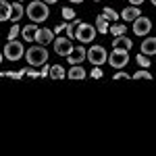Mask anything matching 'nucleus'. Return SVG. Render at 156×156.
<instances>
[{"mask_svg": "<svg viewBox=\"0 0 156 156\" xmlns=\"http://www.w3.org/2000/svg\"><path fill=\"white\" fill-rule=\"evenodd\" d=\"M25 15L29 17L31 23H44L50 17V9L44 0H34L27 9H25Z\"/></svg>", "mask_w": 156, "mask_h": 156, "instance_id": "1", "label": "nucleus"}, {"mask_svg": "<svg viewBox=\"0 0 156 156\" xmlns=\"http://www.w3.org/2000/svg\"><path fill=\"white\" fill-rule=\"evenodd\" d=\"M62 29H65V23L56 25V27H54V36H56V34H58V31H62Z\"/></svg>", "mask_w": 156, "mask_h": 156, "instance_id": "30", "label": "nucleus"}, {"mask_svg": "<svg viewBox=\"0 0 156 156\" xmlns=\"http://www.w3.org/2000/svg\"><path fill=\"white\" fill-rule=\"evenodd\" d=\"M17 2H23V0H17Z\"/></svg>", "mask_w": 156, "mask_h": 156, "instance_id": "36", "label": "nucleus"}, {"mask_svg": "<svg viewBox=\"0 0 156 156\" xmlns=\"http://www.w3.org/2000/svg\"><path fill=\"white\" fill-rule=\"evenodd\" d=\"M0 77H2V75H0Z\"/></svg>", "mask_w": 156, "mask_h": 156, "instance_id": "38", "label": "nucleus"}, {"mask_svg": "<svg viewBox=\"0 0 156 156\" xmlns=\"http://www.w3.org/2000/svg\"><path fill=\"white\" fill-rule=\"evenodd\" d=\"M108 31L112 34V36H125V31H127V25L125 23H112L110 27H108Z\"/></svg>", "mask_w": 156, "mask_h": 156, "instance_id": "20", "label": "nucleus"}, {"mask_svg": "<svg viewBox=\"0 0 156 156\" xmlns=\"http://www.w3.org/2000/svg\"><path fill=\"white\" fill-rule=\"evenodd\" d=\"M102 15H104V17H106L108 21H110V23H117V21H119V12L115 11V9H110V6H104V11H102Z\"/></svg>", "mask_w": 156, "mask_h": 156, "instance_id": "21", "label": "nucleus"}, {"mask_svg": "<svg viewBox=\"0 0 156 156\" xmlns=\"http://www.w3.org/2000/svg\"><path fill=\"white\" fill-rule=\"evenodd\" d=\"M85 56H87V50H85V48H83V44H81V46H77V48H73V50H71V54L67 56V60H69L71 65H81Z\"/></svg>", "mask_w": 156, "mask_h": 156, "instance_id": "10", "label": "nucleus"}, {"mask_svg": "<svg viewBox=\"0 0 156 156\" xmlns=\"http://www.w3.org/2000/svg\"><path fill=\"white\" fill-rule=\"evenodd\" d=\"M69 2H71V4H81L83 0H69Z\"/></svg>", "mask_w": 156, "mask_h": 156, "instance_id": "32", "label": "nucleus"}, {"mask_svg": "<svg viewBox=\"0 0 156 156\" xmlns=\"http://www.w3.org/2000/svg\"><path fill=\"white\" fill-rule=\"evenodd\" d=\"M62 19H65V21H73V19H75V11H73L71 6H65V9H62Z\"/></svg>", "mask_w": 156, "mask_h": 156, "instance_id": "24", "label": "nucleus"}, {"mask_svg": "<svg viewBox=\"0 0 156 156\" xmlns=\"http://www.w3.org/2000/svg\"><path fill=\"white\" fill-rule=\"evenodd\" d=\"M137 65L142 67V69H148L150 67V58H148V54H137Z\"/></svg>", "mask_w": 156, "mask_h": 156, "instance_id": "23", "label": "nucleus"}, {"mask_svg": "<svg viewBox=\"0 0 156 156\" xmlns=\"http://www.w3.org/2000/svg\"><path fill=\"white\" fill-rule=\"evenodd\" d=\"M94 2H100V0H94Z\"/></svg>", "mask_w": 156, "mask_h": 156, "instance_id": "37", "label": "nucleus"}, {"mask_svg": "<svg viewBox=\"0 0 156 156\" xmlns=\"http://www.w3.org/2000/svg\"><path fill=\"white\" fill-rule=\"evenodd\" d=\"M112 48H123V50H131L133 48V40H129L127 36H117L112 40Z\"/></svg>", "mask_w": 156, "mask_h": 156, "instance_id": "12", "label": "nucleus"}, {"mask_svg": "<svg viewBox=\"0 0 156 156\" xmlns=\"http://www.w3.org/2000/svg\"><path fill=\"white\" fill-rule=\"evenodd\" d=\"M150 2H152V4H154V6H156V0H150Z\"/></svg>", "mask_w": 156, "mask_h": 156, "instance_id": "35", "label": "nucleus"}, {"mask_svg": "<svg viewBox=\"0 0 156 156\" xmlns=\"http://www.w3.org/2000/svg\"><path fill=\"white\" fill-rule=\"evenodd\" d=\"M90 75H92L94 79H102V75H104V73H102V69H100V67H94V71L90 73Z\"/></svg>", "mask_w": 156, "mask_h": 156, "instance_id": "26", "label": "nucleus"}, {"mask_svg": "<svg viewBox=\"0 0 156 156\" xmlns=\"http://www.w3.org/2000/svg\"><path fill=\"white\" fill-rule=\"evenodd\" d=\"M140 15H142L140 6H133V4H131V6H127L125 11L121 12V19H123V21H127V23H131V21H135Z\"/></svg>", "mask_w": 156, "mask_h": 156, "instance_id": "11", "label": "nucleus"}, {"mask_svg": "<svg viewBox=\"0 0 156 156\" xmlns=\"http://www.w3.org/2000/svg\"><path fill=\"white\" fill-rule=\"evenodd\" d=\"M48 77H52V79H65V77H67V71H65L60 65H54V67H50Z\"/></svg>", "mask_w": 156, "mask_h": 156, "instance_id": "19", "label": "nucleus"}, {"mask_svg": "<svg viewBox=\"0 0 156 156\" xmlns=\"http://www.w3.org/2000/svg\"><path fill=\"white\" fill-rule=\"evenodd\" d=\"M142 54H150V56H154L156 54V37H148L142 42Z\"/></svg>", "mask_w": 156, "mask_h": 156, "instance_id": "15", "label": "nucleus"}, {"mask_svg": "<svg viewBox=\"0 0 156 156\" xmlns=\"http://www.w3.org/2000/svg\"><path fill=\"white\" fill-rule=\"evenodd\" d=\"M11 17H12V4L6 0H0V23L11 21Z\"/></svg>", "mask_w": 156, "mask_h": 156, "instance_id": "13", "label": "nucleus"}, {"mask_svg": "<svg viewBox=\"0 0 156 156\" xmlns=\"http://www.w3.org/2000/svg\"><path fill=\"white\" fill-rule=\"evenodd\" d=\"M71 50H73V44H71L69 37H54V52L58 56H65L67 58L71 54Z\"/></svg>", "mask_w": 156, "mask_h": 156, "instance_id": "8", "label": "nucleus"}, {"mask_svg": "<svg viewBox=\"0 0 156 156\" xmlns=\"http://www.w3.org/2000/svg\"><path fill=\"white\" fill-rule=\"evenodd\" d=\"M23 15H25V9L21 6V2L15 0V2H12V17H11V21H12V23H19V19H21Z\"/></svg>", "mask_w": 156, "mask_h": 156, "instance_id": "17", "label": "nucleus"}, {"mask_svg": "<svg viewBox=\"0 0 156 156\" xmlns=\"http://www.w3.org/2000/svg\"><path fill=\"white\" fill-rule=\"evenodd\" d=\"M110 21H108L104 15H98V19H96V31H100V34H108V27H110Z\"/></svg>", "mask_w": 156, "mask_h": 156, "instance_id": "18", "label": "nucleus"}, {"mask_svg": "<svg viewBox=\"0 0 156 156\" xmlns=\"http://www.w3.org/2000/svg\"><path fill=\"white\" fill-rule=\"evenodd\" d=\"M112 69H123L127 62H129V50H123V48H115L110 54H108V60Z\"/></svg>", "mask_w": 156, "mask_h": 156, "instance_id": "4", "label": "nucleus"}, {"mask_svg": "<svg viewBox=\"0 0 156 156\" xmlns=\"http://www.w3.org/2000/svg\"><path fill=\"white\" fill-rule=\"evenodd\" d=\"M44 2H46V4H54L56 0H44Z\"/></svg>", "mask_w": 156, "mask_h": 156, "instance_id": "33", "label": "nucleus"}, {"mask_svg": "<svg viewBox=\"0 0 156 156\" xmlns=\"http://www.w3.org/2000/svg\"><path fill=\"white\" fill-rule=\"evenodd\" d=\"M36 31H37V23L25 25L23 29H21V34H23V40H25V42H34V37H36Z\"/></svg>", "mask_w": 156, "mask_h": 156, "instance_id": "16", "label": "nucleus"}, {"mask_svg": "<svg viewBox=\"0 0 156 156\" xmlns=\"http://www.w3.org/2000/svg\"><path fill=\"white\" fill-rule=\"evenodd\" d=\"M133 23V34L135 36H140V37H144V36H148L150 34V29H152V21L148 19V17H137L135 21H131Z\"/></svg>", "mask_w": 156, "mask_h": 156, "instance_id": "7", "label": "nucleus"}, {"mask_svg": "<svg viewBox=\"0 0 156 156\" xmlns=\"http://www.w3.org/2000/svg\"><path fill=\"white\" fill-rule=\"evenodd\" d=\"M48 75H50V67L44 62V65H42V71H40V77H48Z\"/></svg>", "mask_w": 156, "mask_h": 156, "instance_id": "29", "label": "nucleus"}, {"mask_svg": "<svg viewBox=\"0 0 156 156\" xmlns=\"http://www.w3.org/2000/svg\"><path fill=\"white\" fill-rule=\"evenodd\" d=\"M94 37H96V27L94 25L83 23V21H79L75 25V40H79L81 44H90Z\"/></svg>", "mask_w": 156, "mask_h": 156, "instance_id": "2", "label": "nucleus"}, {"mask_svg": "<svg viewBox=\"0 0 156 156\" xmlns=\"http://www.w3.org/2000/svg\"><path fill=\"white\" fill-rule=\"evenodd\" d=\"M2 58H4V54H0V62H2Z\"/></svg>", "mask_w": 156, "mask_h": 156, "instance_id": "34", "label": "nucleus"}, {"mask_svg": "<svg viewBox=\"0 0 156 156\" xmlns=\"http://www.w3.org/2000/svg\"><path fill=\"white\" fill-rule=\"evenodd\" d=\"M54 31H50L48 27H37L36 31V37H34V42H37L40 46H46V44H50V42H54Z\"/></svg>", "mask_w": 156, "mask_h": 156, "instance_id": "9", "label": "nucleus"}, {"mask_svg": "<svg viewBox=\"0 0 156 156\" xmlns=\"http://www.w3.org/2000/svg\"><path fill=\"white\" fill-rule=\"evenodd\" d=\"M21 34V29H19V25L17 23H12V27H11V31H9V40H17V36Z\"/></svg>", "mask_w": 156, "mask_h": 156, "instance_id": "25", "label": "nucleus"}, {"mask_svg": "<svg viewBox=\"0 0 156 156\" xmlns=\"http://www.w3.org/2000/svg\"><path fill=\"white\" fill-rule=\"evenodd\" d=\"M25 75H29V77H40V71H36V67H31V69H25Z\"/></svg>", "mask_w": 156, "mask_h": 156, "instance_id": "27", "label": "nucleus"}, {"mask_svg": "<svg viewBox=\"0 0 156 156\" xmlns=\"http://www.w3.org/2000/svg\"><path fill=\"white\" fill-rule=\"evenodd\" d=\"M85 58L90 60L94 67H102L108 60V52L102 48V46H92V48L87 50V56H85Z\"/></svg>", "mask_w": 156, "mask_h": 156, "instance_id": "6", "label": "nucleus"}, {"mask_svg": "<svg viewBox=\"0 0 156 156\" xmlns=\"http://www.w3.org/2000/svg\"><path fill=\"white\" fill-rule=\"evenodd\" d=\"M142 2H144V0H129V4H133V6H140Z\"/></svg>", "mask_w": 156, "mask_h": 156, "instance_id": "31", "label": "nucleus"}, {"mask_svg": "<svg viewBox=\"0 0 156 156\" xmlns=\"http://www.w3.org/2000/svg\"><path fill=\"white\" fill-rule=\"evenodd\" d=\"M25 56H27V62L31 67H42L48 60V50L44 46H34V48H29L25 52Z\"/></svg>", "mask_w": 156, "mask_h": 156, "instance_id": "3", "label": "nucleus"}, {"mask_svg": "<svg viewBox=\"0 0 156 156\" xmlns=\"http://www.w3.org/2000/svg\"><path fill=\"white\" fill-rule=\"evenodd\" d=\"M112 79H115V81H117V79H131V75H129V73H115Z\"/></svg>", "mask_w": 156, "mask_h": 156, "instance_id": "28", "label": "nucleus"}, {"mask_svg": "<svg viewBox=\"0 0 156 156\" xmlns=\"http://www.w3.org/2000/svg\"><path fill=\"white\" fill-rule=\"evenodd\" d=\"M85 75H87V71H85L81 65H71V69L67 71V77L69 79H85Z\"/></svg>", "mask_w": 156, "mask_h": 156, "instance_id": "14", "label": "nucleus"}, {"mask_svg": "<svg viewBox=\"0 0 156 156\" xmlns=\"http://www.w3.org/2000/svg\"><path fill=\"white\" fill-rule=\"evenodd\" d=\"M131 79H152V73H148L146 69H140L137 73H133Z\"/></svg>", "mask_w": 156, "mask_h": 156, "instance_id": "22", "label": "nucleus"}, {"mask_svg": "<svg viewBox=\"0 0 156 156\" xmlns=\"http://www.w3.org/2000/svg\"><path fill=\"white\" fill-rule=\"evenodd\" d=\"M2 54H4L9 60L23 58V54H25L23 44H21V42H17V40H9V42H6V46H4V52H2Z\"/></svg>", "mask_w": 156, "mask_h": 156, "instance_id": "5", "label": "nucleus"}]
</instances>
